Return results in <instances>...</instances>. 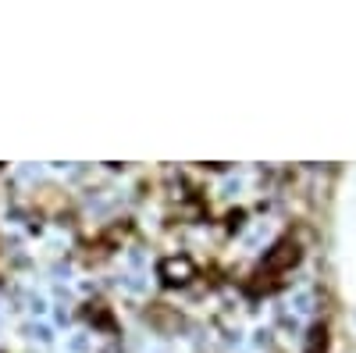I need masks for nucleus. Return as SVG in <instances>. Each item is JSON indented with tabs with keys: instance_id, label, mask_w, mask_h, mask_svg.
Listing matches in <instances>:
<instances>
[{
	"instance_id": "obj_1",
	"label": "nucleus",
	"mask_w": 356,
	"mask_h": 353,
	"mask_svg": "<svg viewBox=\"0 0 356 353\" xmlns=\"http://www.w3.org/2000/svg\"><path fill=\"white\" fill-rule=\"evenodd\" d=\"M296 260H300V243H296L292 235H285V240H282L271 253H267V260H264V272H271V275H275V272H289Z\"/></svg>"
},
{
	"instance_id": "obj_2",
	"label": "nucleus",
	"mask_w": 356,
	"mask_h": 353,
	"mask_svg": "<svg viewBox=\"0 0 356 353\" xmlns=\"http://www.w3.org/2000/svg\"><path fill=\"white\" fill-rule=\"evenodd\" d=\"M193 275H196V268H193V260L189 257H168L164 264H161V279L168 282V285H186V282H193Z\"/></svg>"
},
{
	"instance_id": "obj_3",
	"label": "nucleus",
	"mask_w": 356,
	"mask_h": 353,
	"mask_svg": "<svg viewBox=\"0 0 356 353\" xmlns=\"http://www.w3.org/2000/svg\"><path fill=\"white\" fill-rule=\"evenodd\" d=\"M150 314H154V325H161V329H178V321H175L178 314H175V311H161V307H154Z\"/></svg>"
},
{
	"instance_id": "obj_4",
	"label": "nucleus",
	"mask_w": 356,
	"mask_h": 353,
	"mask_svg": "<svg viewBox=\"0 0 356 353\" xmlns=\"http://www.w3.org/2000/svg\"><path fill=\"white\" fill-rule=\"evenodd\" d=\"M89 311L97 314V317H93V325H100V329H114V317H111V311H104L100 304H97V307H89Z\"/></svg>"
}]
</instances>
